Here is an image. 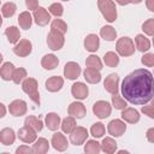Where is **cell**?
Wrapping results in <instances>:
<instances>
[{
    "mask_svg": "<svg viewBox=\"0 0 154 154\" xmlns=\"http://www.w3.org/2000/svg\"><path fill=\"white\" fill-rule=\"evenodd\" d=\"M130 1V4H135V5H137V4H141L142 2V0H129Z\"/></svg>",
    "mask_w": 154,
    "mask_h": 154,
    "instance_id": "52",
    "label": "cell"
},
{
    "mask_svg": "<svg viewBox=\"0 0 154 154\" xmlns=\"http://www.w3.org/2000/svg\"><path fill=\"white\" fill-rule=\"evenodd\" d=\"M88 130L83 126H77L71 134H70V142L73 146H81L83 144L88 138Z\"/></svg>",
    "mask_w": 154,
    "mask_h": 154,
    "instance_id": "8",
    "label": "cell"
},
{
    "mask_svg": "<svg viewBox=\"0 0 154 154\" xmlns=\"http://www.w3.org/2000/svg\"><path fill=\"white\" fill-rule=\"evenodd\" d=\"M141 63L147 66V67H152L154 66V54L153 53H146L142 58H141Z\"/></svg>",
    "mask_w": 154,
    "mask_h": 154,
    "instance_id": "44",
    "label": "cell"
},
{
    "mask_svg": "<svg viewBox=\"0 0 154 154\" xmlns=\"http://www.w3.org/2000/svg\"><path fill=\"white\" fill-rule=\"evenodd\" d=\"M103 63L108 67H116L119 64V57L114 52H107L103 55Z\"/></svg>",
    "mask_w": 154,
    "mask_h": 154,
    "instance_id": "35",
    "label": "cell"
},
{
    "mask_svg": "<svg viewBox=\"0 0 154 154\" xmlns=\"http://www.w3.org/2000/svg\"><path fill=\"white\" fill-rule=\"evenodd\" d=\"M103 88L109 94H117L119 89V76L117 73H109L103 81Z\"/></svg>",
    "mask_w": 154,
    "mask_h": 154,
    "instance_id": "11",
    "label": "cell"
},
{
    "mask_svg": "<svg viewBox=\"0 0 154 154\" xmlns=\"http://www.w3.org/2000/svg\"><path fill=\"white\" fill-rule=\"evenodd\" d=\"M30 153H32V148H30V147H28L25 144L18 147L16 149V154H30Z\"/></svg>",
    "mask_w": 154,
    "mask_h": 154,
    "instance_id": "47",
    "label": "cell"
},
{
    "mask_svg": "<svg viewBox=\"0 0 154 154\" xmlns=\"http://www.w3.org/2000/svg\"><path fill=\"white\" fill-rule=\"evenodd\" d=\"M45 124H46V126H47L48 130L55 131L60 126V117L57 113L51 112V113L46 114V117H45Z\"/></svg>",
    "mask_w": 154,
    "mask_h": 154,
    "instance_id": "23",
    "label": "cell"
},
{
    "mask_svg": "<svg viewBox=\"0 0 154 154\" xmlns=\"http://www.w3.org/2000/svg\"><path fill=\"white\" fill-rule=\"evenodd\" d=\"M32 18L34 22L38 25V26H45L49 23L51 20V13L45 8V7H38L32 13Z\"/></svg>",
    "mask_w": 154,
    "mask_h": 154,
    "instance_id": "12",
    "label": "cell"
},
{
    "mask_svg": "<svg viewBox=\"0 0 154 154\" xmlns=\"http://www.w3.org/2000/svg\"><path fill=\"white\" fill-rule=\"evenodd\" d=\"M71 94L77 100H84L88 97L89 89H88L87 84H84L83 82H76L71 87Z\"/></svg>",
    "mask_w": 154,
    "mask_h": 154,
    "instance_id": "16",
    "label": "cell"
},
{
    "mask_svg": "<svg viewBox=\"0 0 154 154\" xmlns=\"http://www.w3.org/2000/svg\"><path fill=\"white\" fill-rule=\"evenodd\" d=\"M111 112H112V106L107 101L99 100L93 106V113L100 119H106L107 117L111 116Z\"/></svg>",
    "mask_w": 154,
    "mask_h": 154,
    "instance_id": "6",
    "label": "cell"
},
{
    "mask_svg": "<svg viewBox=\"0 0 154 154\" xmlns=\"http://www.w3.org/2000/svg\"><path fill=\"white\" fill-rule=\"evenodd\" d=\"M112 106H113L116 109L123 111L124 108H126L128 103H126V100L123 99V97L117 93V94H112Z\"/></svg>",
    "mask_w": 154,
    "mask_h": 154,
    "instance_id": "39",
    "label": "cell"
},
{
    "mask_svg": "<svg viewBox=\"0 0 154 154\" xmlns=\"http://www.w3.org/2000/svg\"><path fill=\"white\" fill-rule=\"evenodd\" d=\"M16 10H17L16 4L8 1V2H5V4L2 5V7H1V13H2V16H4L5 18H11V17L16 13Z\"/></svg>",
    "mask_w": 154,
    "mask_h": 154,
    "instance_id": "37",
    "label": "cell"
},
{
    "mask_svg": "<svg viewBox=\"0 0 154 154\" xmlns=\"http://www.w3.org/2000/svg\"><path fill=\"white\" fill-rule=\"evenodd\" d=\"M26 77V70L24 67H18L14 70L13 72V77H12V82L14 84H19V83H23V81L25 79Z\"/></svg>",
    "mask_w": 154,
    "mask_h": 154,
    "instance_id": "41",
    "label": "cell"
},
{
    "mask_svg": "<svg viewBox=\"0 0 154 154\" xmlns=\"http://www.w3.org/2000/svg\"><path fill=\"white\" fill-rule=\"evenodd\" d=\"M152 105H153V106H154V96H153V97H152Z\"/></svg>",
    "mask_w": 154,
    "mask_h": 154,
    "instance_id": "53",
    "label": "cell"
},
{
    "mask_svg": "<svg viewBox=\"0 0 154 154\" xmlns=\"http://www.w3.org/2000/svg\"><path fill=\"white\" fill-rule=\"evenodd\" d=\"M142 30L146 35L148 36H153L154 35V18H149L147 19L143 24H142Z\"/></svg>",
    "mask_w": 154,
    "mask_h": 154,
    "instance_id": "42",
    "label": "cell"
},
{
    "mask_svg": "<svg viewBox=\"0 0 154 154\" xmlns=\"http://www.w3.org/2000/svg\"><path fill=\"white\" fill-rule=\"evenodd\" d=\"M81 72V66L75 61H69L64 66V77L67 79H77Z\"/></svg>",
    "mask_w": 154,
    "mask_h": 154,
    "instance_id": "14",
    "label": "cell"
},
{
    "mask_svg": "<svg viewBox=\"0 0 154 154\" xmlns=\"http://www.w3.org/2000/svg\"><path fill=\"white\" fill-rule=\"evenodd\" d=\"M61 130H63V132H65V134H71L77 126H76V119H75V117H72V116H69V117H66V118H64L63 119V122H61Z\"/></svg>",
    "mask_w": 154,
    "mask_h": 154,
    "instance_id": "32",
    "label": "cell"
},
{
    "mask_svg": "<svg viewBox=\"0 0 154 154\" xmlns=\"http://www.w3.org/2000/svg\"><path fill=\"white\" fill-rule=\"evenodd\" d=\"M14 65L10 61H6L1 65V69H0V76L4 81H12V77H13V72H14Z\"/></svg>",
    "mask_w": 154,
    "mask_h": 154,
    "instance_id": "27",
    "label": "cell"
},
{
    "mask_svg": "<svg viewBox=\"0 0 154 154\" xmlns=\"http://www.w3.org/2000/svg\"><path fill=\"white\" fill-rule=\"evenodd\" d=\"M100 35L102 38H105L106 41H114L117 37V31L113 26L111 25H105L100 29Z\"/></svg>",
    "mask_w": 154,
    "mask_h": 154,
    "instance_id": "33",
    "label": "cell"
},
{
    "mask_svg": "<svg viewBox=\"0 0 154 154\" xmlns=\"http://www.w3.org/2000/svg\"><path fill=\"white\" fill-rule=\"evenodd\" d=\"M85 65L87 67H91V69H96V70H101L102 69V61L97 55H89L85 60Z\"/></svg>",
    "mask_w": 154,
    "mask_h": 154,
    "instance_id": "38",
    "label": "cell"
},
{
    "mask_svg": "<svg viewBox=\"0 0 154 154\" xmlns=\"http://www.w3.org/2000/svg\"><path fill=\"white\" fill-rule=\"evenodd\" d=\"M122 95L132 105H146L154 96V77L147 69L130 72L122 82Z\"/></svg>",
    "mask_w": 154,
    "mask_h": 154,
    "instance_id": "1",
    "label": "cell"
},
{
    "mask_svg": "<svg viewBox=\"0 0 154 154\" xmlns=\"http://www.w3.org/2000/svg\"><path fill=\"white\" fill-rule=\"evenodd\" d=\"M24 125L34 129L36 132H40L43 129V122L35 116H28L24 120Z\"/></svg>",
    "mask_w": 154,
    "mask_h": 154,
    "instance_id": "29",
    "label": "cell"
},
{
    "mask_svg": "<svg viewBox=\"0 0 154 154\" xmlns=\"http://www.w3.org/2000/svg\"><path fill=\"white\" fill-rule=\"evenodd\" d=\"M49 149V143L46 138L40 137L35 141V143L32 144V153L34 154H46Z\"/></svg>",
    "mask_w": 154,
    "mask_h": 154,
    "instance_id": "26",
    "label": "cell"
},
{
    "mask_svg": "<svg viewBox=\"0 0 154 154\" xmlns=\"http://www.w3.org/2000/svg\"><path fill=\"white\" fill-rule=\"evenodd\" d=\"M51 30H54V31H58V32L65 35L67 31V24L63 19H58V18L53 19L51 23Z\"/></svg>",
    "mask_w": 154,
    "mask_h": 154,
    "instance_id": "36",
    "label": "cell"
},
{
    "mask_svg": "<svg viewBox=\"0 0 154 154\" xmlns=\"http://www.w3.org/2000/svg\"><path fill=\"white\" fill-rule=\"evenodd\" d=\"M52 147L58 150V152H65L69 147V142L67 138L65 137V135H63L61 132H55L52 136V141H51Z\"/></svg>",
    "mask_w": 154,
    "mask_h": 154,
    "instance_id": "15",
    "label": "cell"
},
{
    "mask_svg": "<svg viewBox=\"0 0 154 154\" xmlns=\"http://www.w3.org/2000/svg\"><path fill=\"white\" fill-rule=\"evenodd\" d=\"M83 76H84V79H85L88 83H90V84H97V83L101 81L100 70H96V69L87 67V69L83 71Z\"/></svg>",
    "mask_w": 154,
    "mask_h": 154,
    "instance_id": "22",
    "label": "cell"
},
{
    "mask_svg": "<svg viewBox=\"0 0 154 154\" xmlns=\"http://www.w3.org/2000/svg\"><path fill=\"white\" fill-rule=\"evenodd\" d=\"M116 2H117L118 5H120V6H125V5H129V4H130L129 0H116Z\"/></svg>",
    "mask_w": 154,
    "mask_h": 154,
    "instance_id": "50",
    "label": "cell"
},
{
    "mask_svg": "<svg viewBox=\"0 0 154 154\" xmlns=\"http://www.w3.org/2000/svg\"><path fill=\"white\" fill-rule=\"evenodd\" d=\"M135 46L137 48V51L144 53L147 52L149 48H150V41L142 34H138L136 37H135Z\"/></svg>",
    "mask_w": 154,
    "mask_h": 154,
    "instance_id": "30",
    "label": "cell"
},
{
    "mask_svg": "<svg viewBox=\"0 0 154 154\" xmlns=\"http://www.w3.org/2000/svg\"><path fill=\"white\" fill-rule=\"evenodd\" d=\"M141 112L144 113V114H146L147 117H149L150 119H154V106H153V105H150V106H148V105L142 106Z\"/></svg>",
    "mask_w": 154,
    "mask_h": 154,
    "instance_id": "45",
    "label": "cell"
},
{
    "mask_svg": "<svg viewBox=\"0 0 154 154\" xmlns=\"http://www.w3.org/2000/svg\"><path fill=\"white\" fill-rule=\"evenodd\" d=\"M153 45H154V35H153Z\"/></svg>",
    "mask_w": 154,
    "mask_h": 154,
    "instance_id": "54",
    "label": "cell"
},
{
    "mask_svg": "<svg viewBox=\"0 0 154 154\" xmlns=\"http://www.w3.org/2000/svg\"><path fill=\"white\" fill-rule=\"evenodd\" d=\"M25 6L28 10L35 11L36 8H38V0H25Z\"/></svg>",
    "mask_w": 154,
    "mask_h": 154,
    "instance_id": "46",
    "label": "cell"
},
{
    "mask_svg": "<svg viewBox=\"0 0 154 154\" xmlns=\"http://www.w3.org/2000/svg\"><path fill=\"white\" fill-rule=\"evenodd\" d=\"M48 10H49V13L53 14L54 17H57V18H58V17H61L63 13H64V7H63V5L59 4V2L52 4Z\"/></svg>",
    "mask_w": 154,
    "mask_h": 154,
    "instance_id": "43",
    "label": "cell"
},
{
    "mask_svg": "<svg viewBox=\"0 0 154 154\" xmlns=\"http://www.w3.org/2000/svg\"><path fill=\"white\" fill-rule=\"evenodd\" d=\"M59 65V59L54 54H46L41 59V66L45 70H54Z\"/></svg>",
    "mask_w": 154,
    "mask_h": 154,
    "instance_id": "24",
    "label": "cell"
},
{
    "mask_svg": "<svg viewBox=\"0 0 154 154\" xmlns=\"http://www.w3.org/2000/svg\"><path fill=\"white\" fill-rule=\"evenodd\" d=\"M100 47V38L95 34H89L84 38V48L88 52H96Z\"/></svg>",
    "mask_w": 154,
    "mask_h": 154,
    "instance_id": "19",
    "label": "cell"
},
{
    "mask_svg": "<svg viewBox=\"0 0 154 154\" xmlns=\"http://www.w3.org/2000/svg\"><path fill=\"white\" fill-rule=\"evenodd\" d=\"M146 137L148 140V142L154 143V128H149L146 132Z\"/></svg>",
    "mask_w": 154,
    "mask_h": 154,
    "instance_id": "48",
    "label": "cell"
},
{
    "mask_svg": "<svg viewBox=\"0 0 154 154\" xmlns=\"http://www.w3.org/2000/svg\"><path fill=\"white\" fill-rule=\"evenodd\" d=\"M0 108H1V114H0V117L2 118V117H5V112H6L5 105H4V103H0Z\"/></svg>",
    "mask_w": 154,
    "mask_h": 154,
    "instance_id": "51",
    "label": "cell"
},
{
    "mask_svg": "<svg viewBox=\"0 0 154 154\" xmlns=\"http://www.w3.org/2000/svg\"><path fill=\"white\" fill-rule=\"evenodd\" d=\"M97 7H99L102 17L108 23L116 22L118 14H117V7H116V4L113 0H97Z\"/></svg>",
    "mask_w": 154,
    "mask_h": 154,
    "instance_id": "2",
    "label": "cell"
},
{
    "mask_svg": "<svg viewBox=\"0 0 154 154\" xmlns=\"http://www.w3.org/2000/svg\"><path fill=\"white\" fill-rule=\"evenodd\" d=\"M45 85H46V89H47L48 91H51V93H57V91H59V90L63 88V85H64V79H63V77H60V76H52V77H49V78L46 81Z\"/></svg>",
    "mask_w": 154,
    "mask_h": 154,
    "instance_id": "18",
    "label": "cell"
},
{
    "mask_svg": "<svg viewBox=\"0 0 154 154\" xmlns=\"http://www.w3.org/2000/svg\"><path fill=\"white\" fill-rule=\"evenodd\" d=\"M65 43V38H64V35L58 32V31H54V30H51L48 32V36H47V46L48 48H51L52 51H59L63 48Z\"/></svg>",
    "mask_w": 154,
    "mask_h": 154,
    "instance_id": "5",
    "label": "cell"
},
{
    "mask_svg": "<svg viewBox=\"0 0 154 154\" xmlns=\"http://www.w3.org/2000/svg\"><path fill=\"white\" fill-rule=\"evenodd\" d=\"M22 89H23V91L25 94L29 95L30 100L35 105L40 106L41 101H40V94H38V83H37V81L35 78H32V77L25 78L23 81V83H22Z\"/></svg>",
    "mask_w": 154,
    "mask_h": 154,
    "instance_id": "3",
    "label": "cell"
},
{
    "mask_svg": "<svg viewBox=\"0 0 154 154\" xmlns=\"http://www.w3.org/2000/svg\"><path fill=\"white\" fill-rule=\"evenodd\" d=\"M116 51L120 57H130L135 53V43L130 37L123 36L118 38L116 43Z\"/></svg>",
    "mask_w": 154,
    "mask_h": 154,
    "instance_id": "4",
    "label": "cell"
},
{
    "mask_svg": "<svg viewBox=\"0 0 154 154\" xmlns=\"http://www.w3.org/2000/svg\"><path fill=\"white\" fill-rule=\"evenodd\" d=\"M5 35H6V37H7V41L10 42V43H12V45H16V43H18L20 40V31H19V29L17 28V26H14V25H11V26H8V28H6L5 29Z\"/></svg>",
    "mask_w": 154,
    "mask_h": 154,
    "instance_id": "25",
    "label": "cell"
},
{
    "mask_svg": "<svg viewBox=\"0 0 154 154\" xmlns=\"http://www.w3.org/2000/svg\"><path fill=\"white\" fill-rule=\"evenodd\" d=\"M67 113H69V116H72L77 119H82L85 116L87 109H85V106L82 102L75 101V102H71L70 106L67 107Z\"/></svg>",
    "mask_w": 154,
    "mask_h": 154,
    "instance_id": "17",
    "label": "cell"
},
{
    "mask_svg": "<svg viewBox=\"0 0 154 154\" xmlns=\"http://www.w3.org/2000/svg\"><path fill=\"white\" fill-rule=\"evenodd\" d=\"M126 130V125L123 120L120 119H113L108 123V126H107V131L111 136L113 137H120L122 135H124Z\"/></svg>",
    "mask_w": 154,
    "mask_h": 154,
    "instance_id": "10",
    "label": "cell"
},
{
    "mask_svg": "<svg viewBox=\"0 0 154 154\" xmlns=\"http://www.w3.org/2000/svg\"><path fill=\"white\" fill-rule=\"evenodd\" d=\"M101 150L106 154H113L117 150V142L112 137H106L102 140Z\"/></svg>",
    "mask_w": 154,
    "mask_h": 154,
    "instance_id": "31",
    "label": "cell"
},
{
    "mask_svg": "<svg viewBox=\"0 0 154 154\" xmlns=\"http://www.w3.org/2000/svg\"><path fill=\"white\" fill-rule=\"evenodd\" d=\"M18 24L24 30H28V29L31 28V25H32V16L30 14L29 11H24V12L19 13V16H18Z\"/></svg>",
    "mask_w": 154,
    "mask_h": 154,
    "instance_id": "28",
    "label": "cell"
},
{
    "mask_svg": "<svg viewBox=\"0 0 154 154\" xmlns=\"http://www.w3.org/2000/svg\"><path fill=\"white\" fill-rule=\"evenodd\" d=\"M17 136L18 138L24 142V143H32L37 140V135H36V131L26 125H24L23 128H20L17 132Z\"/></svg>",
    "mask_w": 154,
    "mask_h": 154,
    "instance_id": "13",
    "label": "cell"
},
{
    "mask_svg": "<svg viewBox=\"0 0 154 154\" xmlns=\"http://www.w3.org/2000/svg\"><path fill=\"white\" fill-rule=\"evenodd\" d=\"M84 152L87 154H99L101 152V143L95 140H89L84 144Z\"/></svg>",
    "mask_w": 154,
    "mask_h": 154,
    "instance_id": "34",
    "label": "cell"
},
{
    "mask_svg": "<svg viewBox=\"0 0 154 154\" xmlns=\"http://www.w3.org/2000/svg\"><path fill=\"white\" fill-rule=\"evenodd\" d=\"M122 118L123 120H125L126 123H130V124H136L138 120H140V112L135 108H131V107H126L123 109L122 112Z\"/></svg>",
    "mask_w": 154,
    "mask_h": 154,
    "instance_id": "21",
    "label": "cell"
},
{
    "mask_svg": "<svg viewBox=\"0 0 154 154\" xmlns=\"http://www.w3.org/2000/svg\"><path fill=\"white\" fill-rule=\"evenodd\" d=\"M31 51H32V43L29 40H26V38L20 40L13 47V53L17 57H20V58H25V57L30 55Z\"/></svg>",
    "mask_w": 154,
    "mask_h": 154,
    "instance_id": "7",
    "label": "cell"
},
{
    "mask_svg": "<svg viewBox=\"0 0 154 154\" xmlns=\"http://www.w3.org/2000/svg\"><path fill=\"white\" fill-rule=\"evenodd\" d=\"M16 134L12 128H4L0 131V142L4 146H11L14 143Z\"/></svg>",
    "mask_w": 154,
    "mask_h": 154,
    "instance_id": "20",
    "label": "cell"
},
{
    "mask_svg": "<svg viewBox=\"0 0 154 154\" xmlns=\"http://www.w3.org/2000/svg\"><path fill=\"white\" fill-rule=\"evenodd\" d=\"M26 111H28L26 102L24 100H20V99L13 100L8 106V112L13 117H22L26 113Z\"/></svg>",
    "mask_w": 154,
    "mask_h": 154,
    "instance_id": "9",
    "label": "cell"
},
{
    "mask_svg": "<svg viewBox=\"0 0 154 154\" xmlns=\"http://www.w3.org/2000/svg\"><path fill=\"white\" fill-rule=\"evenodd\" d=\"M63 1H70V0H63Z\"/></svg>",
    "mask_w": 154,
    "mask_h": 154,
    "instance_id": "55",
    "label": "cell"
},
{
    "mask_svg": "<svg viewBox=\"0 0 154 154\" xmlns=\"http://www.w3.org/2000/svg\"><path fill=\"white\" fill-rule=\"evenodd\" d=\"M146 6L150 12H154V0H146Z\"/></svg>",
    "mask_w": 154,
    "mask_h": 154,
    "instance_id": "49",
    "label": "cell"
},
{
    "mask_svg": "<svg viewBox=\"0 0 154 154\" xmlns=\"http://www.w3.org/2000/svg\"><path fill=\"white\" fill-rule=\"evenodd\" d=\"M105 131H106V129H105V125L102 123H94L91 125V128H90V134L95 138L102 137L105 135Z\"/></svg>",
    "mask_w": 154,
    "mask_h": 154,
    "instance_id": "40",
    "label": "cell"
}]
</instances>
